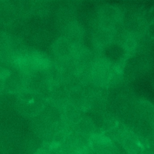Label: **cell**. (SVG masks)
Instances as JSON below:
<instances>
[{
	"instance_id": "6da1fadb",
	"label": "cell",
	"mask_w": 154,
	"mask_h": 154,
	"mask_svg": "<svg viewBox=\"0 0 154 154\" xmlns=\"http://www.w3.org/2000/svg\"><path fill=\"white\" fill-rule=\"evenodd\" d=\"M92 149L98 154H116V148L107 137L97 136L91 139Z\"/></svg>"
}]
</instances>
